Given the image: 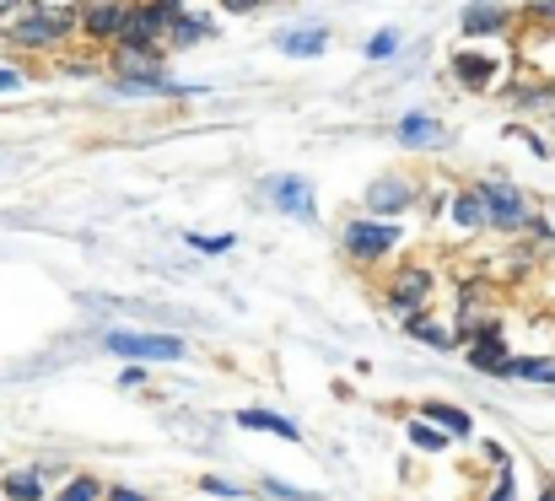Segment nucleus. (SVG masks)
I'll use <instances>...</instances> for the list:
<instances>
[{
    "label": "nucleus",
    "mask_w": 555,
    "mask_h": 501,
    "mask_svg": "<svg viewBox=\"0 0 555 501\" xmlns=\"http://www.w3.org/2000/svg\"><path fill=\"white\" fill-rule=\"evenodd\" d=\"M81 33V5H49V0H27L22 16L0 33L11 49H60Z\"/></svg>",
    "instance_id": "obj_1"
},
{
    "label": "nucleus",
    "mask_w": 555,
    "mask_h": 501,
    "mask_svg": "<svg viewBox=\"0 0 555 501\" xmlns=\"http://www.w3.org/2000/svg\"><path fill=\"white\" fill-rule=\"evenodd\" d=\"M103 350L125 356V361H141V367H163V361H184L189 339L168 330H108L103 334Z\"/></svg>",
    "instance_id": "obj_2"
},
{
    "label": "nucleus",
    "mask_w": 555,
    "mask_h": 501,
    "mask_svg": "<svg viewBox=\"0 0 555 501\" xmlns=\"http://www.w3.org/2000/svg\"><path fill=\"white\" fill-rule=\"evenodd\" d=\"M399 243H404V227H399V221L351 216V221L340 227V248L351 254V265H383V259H393Z\"/></svg>",
    "instance_id": "obj_3"
},
{
    "label": "nucleus",
    "mask_w": 555,
    "mask_h": 501,
    "mask_svg": "<svg viewBox=\"0 0 555 501\" xmlns=\"http://www.w3.org/2000/svg\"><path fill=\"white\" fill-rule=\"evenodd\" d=\"M259 205H270L292 221H308V227L319 221V194H313V178H302V172H264L259 178Z\"/></svg>",
    "instance_id": "obj_4"
},
{
    "label": "nucleus",
    "mask_w": 555,
    "mask_h": 501,
    "mask_svg": "<svg viewBox=\"0 0 555 501\" xmlns=\"http://www.w3.org/2000/svg\"><path fill=\"white\" fill-rule=\"evenodd\" d=\"M431 292H437V270L421 265V259H404V265L393 270V281L383 286V313H399V319L426 313Z\"/></svg>",
    "instance_id": "obj_5"
},
{
    "label": "nucleus",
    "mask_w": 555,
    "mask_h": 501,
    "mask_svg": "<svg viewBox=\"0 0 555 501\" xmlns=\"http://www.w3.org/2000/svg\"><path fill=\"white\" fill-rule=\"evenodd\" d=\"M475 189H480V200H486V210H491V232H524V227H529L534 205H529L524 183L491 172V178H475Z\"/></svg>",
    "instance_id": "obj_6"
},
{
    "label": "nucleus",
    "mask_w": 555,
    "mask_h": 501,
    "mask_svg": "<svg viewBox=\"0 0 555 501\" xmlns=\"http://www.w3.org/2000/svg\"><path fill=\"white\" fill-rule=\"evenodd\" d=\"M448 76H453V87H459V92H469V98H491V92L502 87V54L459 49V54L448 60Z\"/></svg>",
    "instance_id": "obj_7"
},
{
    "label": "nucleus",
    "mask_w": 555,
    "mask_h": 501,
    "mask_svg": "<svg viewBox=\"0 0 555 501\" xmlns=\"http://www.w3.org/2000/svg\"><path fill=\"white\" fill-rule=\"evenodd\" d=\"M415 200H421V183L410 172H377L367 183V194H362L367 216H377V221H399Z\"/></svg>",
    "instance_id": "obj_8"
},
{
    "label": "nucleus",
    "mask_w": 555,
    "mask_h": 501,
    "mask_svg": "<svg viewBox=\"0 0 555 501\" xmlns=\"http://www.w3.org/2000/svg\"><path fill=\"white\" fill-rule=\"evenodd\" d=\"M393 141H399L404 152H442L453 136H448V125H442L437 114L410 108V114H399V119H393Z\"/></svg>",
    "instance_id": "obj_9"
},
{
    "label": "nucleus",
    "mask_w": 555,
    "mask_h": 501,
    "mask_svg": "<svg viewBox=\"0 0 555 501\" xmlns=\"http://www.w3.org/2000/svg\"><path fill=\"white\" fill-rule=\"evenodd\" d=\"M464 361H469L475 372H486V377H502V367L513 361V350H507V334H502V319H480L475 339L464 345Z\"/></svg>",
    "instance_id": "obj_10"
},
{
    "label": "nucleus",
    "mask_w": 555,
    "mask_h": 501,
    "mask_svg": "<svg viewBox=\"0 0 555 501\" xmlns=\"http://www.w3.org/2000/svg\"><path fill=\"white\" fill-rule=\"evenodd\" d=\"M130 16H135V0H87L81 5V33L98 38V43H119Z\"/></svg>",
    "instance_id": "obj_11"
},
{
    "label": "nucleus",
    "mask_w": 555,
    "mask_h": 501,
    "mask_svg": "<svg viewBox=\"0 0 555 501\" xmlns=\"http://www.w3.org/2000/svg\"><path fill=\"white\" fill-rule=\"evenodd\" d=\"M330 22H292V27H281L275 33V54H286V60H319V54H330Z\"/></svg>",
    "instance_id": "obj_12"
},
{
    "label": "nucleus",
    "mask_w": 555,
    "mask_h": 501,
    "mask_svg": "<svg viewBox=\"0 0 555 501\" xmlns=\"http://www.w3.org/2000/svg\"><path fill=\"white\" fill-rule=\"evenodd\" d=\"M507 27H513V5H502V0H469L459 11V33L464 38H502Z\"/></svg>",
    "instance_id": "obj_13"
},
{
    "label": "nucleus",
    "mask_w": 555,
    "mask_h": 501,
    "mask_svg": "<svg viewBox=\"0 0 555 501\" xmlns=\"http://www.w3.org/2000/svg\"><path fill=\"white\" fill-rule=\"evenodd\" d=\"M448 221H453V232H464V237H475V232H491V210H486V200H480V189H475V183H464V189L453 194V205H448Z\"/></svg>",
    "instance_id": "obj_14"
},
{
    "label": "nucleus",
    "mask_w": 555,
    "mask_h": 501,
    "mask_svg": "<svg viewBox=\"0 0 555 501\" xmlns=\"http://www.w3.org/2000/svg\"><path fill=\"white\" fill-rule=\"evenodd\" d=\"M415 415H421V421H431L437 432H448L453 442H469V437H475V415H469V410H459V404H448V399H421V404H415Z\"/></svg>",
    "instance_id": "obj_15"
},
{
    "label": "nucleus",
    "mask_w": 555,
    "mask_h": 501,
    "mask_svg": "<svg viewBox=\"0 0 555 501\" xmlns=\"http://www.w3.org/2000/svg\"><path fill=\"white\" fill-rule=\"evenodd\" d=\"M232 421H237L243 432H264V437H281V442H297V437H302V426H297L292 415H281V410H259V404L237 410Z\"/></svg>",
    "instance_id": "obj_16"
},
{
    "label": "nucleus",
    "mask_w": 555,
    "mask_h": 501,
    "mask_svg": "<svg viewBox=\"0 0 555 501\" xmlns=\"http://www.w3.org/2000/svg\"><path fill=\"white\" fill-rule=\"evenodd\" d=\"M404 334H410V339H421V345H426V350H437V356H453V350H459L453 330H448V324H437L431 313H410V319H404Z\"/></svg>",
    "instance_id": "obj_17"
},
{
    "label": "nucleus",
    "mask_w": 555,
    "mask_h": 501,
    "mask_svg": "<svg viewBox=\"0 0 555 501\" xmlns=\"http://www.w3.org/2000/svg\"><path fill=\"white\" fill-rule=\"evenodd\" d=\"M114 76H152V70H168V49H114Z\"/></svg>",
    "instance_id": "obj_18"
},
{
    "label": "nucleus",
    "mask_w": 555,
    "mask_h": 501,
    "mask_svg": "<svg viewBox=\"0 0 555 501\" xmlns=\"http://www.w3.org/2000/svg\"><path fill=\"white\" fill-rule=\"evenodd\" d=\"M0 497L5 501H49V486L38 470H5L0 475Z\"/></svg>",
    "instance_id": "obj_19"
},
{
    "label": "nucleus",
    "mask_w": 555,
    "mask_h": 501,
    "mask_svg": "<svg viewBox=\"0 0 555 501\" xmlns=\"http://www.w3.org/2000/svg\"><path fill=\"white\" fill-rule=\"evenodd\" d=\"M502 377H513V383H551L555 388V356H513L502 367Z\"/></svg>",
    "instance_id": "obj_20"
},
{
    "label": "nucleus",
    "mask_w": 555,
    "mask_h": 501,
    "mask_svg": "<svg viewBox=\"0 0 555 501\" xmlns=\"http://www.w3.org/2000/svg\"><path fill=\"white\" fill-rule=\"evenodd\" d=\"M404 442H410L415 453H431V459L453 448V437H448V432H437V426H431V421H421V415H410V426H404Z\"/></svg>",
    "instance_id": "obj_21"
},
{
    "label": "nucleus",
    "mask_w": 555,
    "mask_h": 501,
    "mask_svg": "<svg viewBox=\"0 0 555 501\" xmlns=\"http://www.w3.org/2000/svg\"><path fill=\"white\" fill-rule=\"evenodd\" d=\"M507 103L518 108V114H555V87H540V81H518L513 92H507Z\"/></svg>",
    "instance_id": "obj_22"
},
{
    "label": "nucleus",
    "mask_w": 555,
    "mask_h": 501,
    "mask_svg": "<svg viewBox=\"0 0 555 501\" xmlns=\"http://www.w3.org/2000/svg\"><path fill=\"white\" fill-rule=\"evenodd\" d=\"M205 38H216V22H210V16H199V11H189L184 22L168 33V49H179V54H184V49L205 43Z\"/></svg>",
    "instance_id": "obj_23"
},
{
    "label": "nucleus",
    "mask_w": 555,
    "mask_h": 501,
    "mask_svg": "<svg viewBox=\"0 0 555 501\" xmlns=\"http://www.w3.org/2000/svg\"><path fill=\"white\" fill-rule=\"evenodd\" d=\"M362 54H367L372 65H388V60H399V54H404V33H399V27H377V33H367Z\"/></svg>",
    "instance_id": "obj_24"
},
{
    "label": "nucleus",
    "mask_w": 555,
    "mask_h": 501,
    "mask_svg": "<svg viewBox=\"0 0 555 501\" xmlns=\"http://www.w3.org/2000/svg\"><path fill=\"white\" fill-rule=\"evenodd\" d=\"M108 497V480H98V475H87V470H76L60 491H54V501H103Z\"/></svg>",
    "instance_id": "obj_25"
},
{
    "label": "nucleus",
    "mask_w": 555,
    "mask_h": 501,
    "mask_svg": "<svg viewBox=\"0 0 555 501\" xmlns=\"http://www.w3.org/2000/svg\"><path fill=\"white\" fill-rule=\"evenodd\" d=\"M259 497H264V501H330L324 491L292 486V480H281V475H264V480H259Z\"/></svg>",
    "instance_id": "obj_26"
},
{
    "label": "nucleus",
    "mask_w": 555,
    "mask_h": 501,
    "mask_svg": "<svg viewBox=\"0 0 555 501\" xmlns=\"http://www.w3.org/2000/svg\"><path fill=\"white\" fill-rule=\"evenodd\" d=\"M184 243L194 254H232L237 248V237L232 232H221V237H205V232H184Z\"/></svg>",
    "instance_id": "obj_27"
},
{
    "label": "nucleus",
    "mask_w": 555,
    "mask_h": 501,
    "mask_svg": "<svg viewBox=\"0 0 555 501\" xmlns=\"http://www.w3.org/2000/svg\"><path fill=\"white\" fill-rule=\"evenodd\" d=\"M199 491H205V497H221V501H243L248 497V486H237V480H227V475H205V480H199Z\"/></svg>",
    "instance_id": "obj_28"
},
{
    "label": "nucleus",
    "mask_w": 555,
    "mask_h": 501,
    "mask_svg": "<svg viewBox=\"0 0 555 501\" xmlns=\"http://www.w3.org/2000/svg\"><path fill=\"white\" fill-rule=\"evenodd\" d=\"M475 501H518V470H496V480H491V491Z\"/></svg>",
    "instance_id": "obj_29"
},
{
    "label": "nucleus",
    "mask_w": 555,
    "mask_h": 501,
    "mask_svg": "<svg viewBox=\"0 0 555 501\" xmlns=\"http://www.w3.org/2000/svg\"><path fill=\"white\" fill-rule=\"evenodd\" d=\"M146 383H152V367H141V361H125V367H119V388H125V394H135V388H146Z\"/></svg>",
    "instance_id": "obj_30"
},
{
    "label": "nucleus",
    "mask_w": 555,
    "mask_h": 501,
    "mask_svg": "<svg viewBox=\"0 0 555 501\" xmlns=\"http://www.w3.org/2000/svg\"><path fill=\"white\" fill-rule=\"evenodd\" d=\"M480 453H486V464H491V470H513V453H507L496 437H480Z\"/></svg>",
    "instance_id": "obj_31"
},
{
    "label": "nucleus",
    "mask_w": 555,
    "mask_h": 501,
    "mask_svg": "<svg viewBox=\"0 0 555 501\" xmlns=\"http://www.w3.org/2000/svg\"><path fill=\"white\" fill-rule=\"evenodd\" d=\"M524 232H529V237H534V243H555V216H540V210H534V216H529V227H524Z\"/></svg>",
    "instance_id": "obj_32"
},
{
    "label": "nucleus",
    "mask_w": 555,
    "mask_h": 501,
    "mask_svg": "<svg viewBox=\"0 0 555 501\" xmlns=\"http://www.w3.org/2000/svg\"><path fill=\"white\" fill-rule=\"evenodd\" d=\"M38 475H43V486H54V480H70L76 470H70L65 459H43V464H38Z\"/></svg>",
    "instance_id": "obj_33"
},
{
    "label": "nucleus",
    "mask_w": 555,
    "mask_h": 501,
    "mask_svg": "<svg viewBox=\"0 0 555 501\" xmlns=\"http://www.w3.org/2000/svg\"><path fill=\"white\" fill-rule=\"evenodd\" d=\"M103 501H152L141 486H125V480H108V497Z\"/></svg>",
    "instance_id": "obj_34"
},
{
    "label": "nucleus",
    "mask_w": 555,
    "mask_h": 501,
    "mask_svg": "<svg viewBox=\"0 0 555 501\" xmlns=\"http://www.w3.org/2000/svg\"><path fill=\"white\" fill-rule=\"evenodd\" d=\"M524 16H529V22H555V0H529Z\"/></svg>",
    "instance_id": "obj_35"
},
{
    "label": "nucleus",
    "mask_w": 555,
    "mask_h": 501,
    "mask_svg": "<svg viewBox=\"0 0 555 501\" xmlns=\"http://www.w3.org/2000/svg\"><path fill=\"white\" fill-rule=\"evenodd\" d=\"M22 81H27V76H22L16 65H0V92H22Z\"/></svg>",
    "instance_id": "obj_36"
},
{
    "label": "nucleus",
    "mask_w": 555,
    "mask_h": 501,
    "mask_svg": "<svg viewBox=\"0 0 555 501\" xmlns=\"http://www.w3.org/2000/svg\"><path fill=\"white\" fill-rule=\"evenodd\" d=\"M264 0H221V11H232V16H254Z\"/></svg>",
    "instance_id": "obj_37"
},
{
    "label": "nucleus",
    "mask_w": 555,
    "mask_h": 501,
    "mask_svg": "<svg viewBox=\"0 0 555 501\" xmlns=\"http://www.w3.org/2000/svg\"><path fill=\"white\" fill-rule=\"evenodd\" d=\"M22 5H27V0H0V33H5L16 16H22Z\"/></svg>",
    "instance_id": "obj_38"
},
{
    "label": "nucleus",
    "mask_w": 555,
    "mask_h": 501,
    "mask_svg": "<svg viewBox=\"0 0 555 501\" xmlns=\"http://www.w3.org/2000/svg\"><path fill=\"white\" fill-rule=\"evenodd\" d=\"M534 501H555V480H545V486H540V497Z\"/></svg>",
    "instance_id": "obj_39"
},
{
    "label": "nucleus",
    "mask_w": 555,
    "mask_h": 501,
    "mask_svg": "<svg viewBox=\"0 0 555 501\" xmlns=\"http://www.w3.org/2000/svg\"><path fill=\"white\" fill-rule=\"evenodd\" d=\"M551 125H555V114H551Z\"/></svg>",
    "instance_id": "obj_40"
},
{
    "label": "nucleus",
    "mask_w": 555,
    "mask_h": 501,
    "mask_svg": "<svg viewBox=\"0 0 555 501\" xmlns=\"http://www.w3.org/2000/svg\"><path fill=\"white\" fill-rule=\"evenodd\" d=\"M0 501H5V497H0Z\"/></svg>",
    "instance_id": "obj_41"
}]
</instances>
